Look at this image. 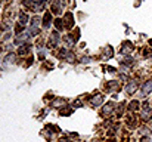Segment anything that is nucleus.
I'll return each mask as SVG.
<instances>
[{"instance_id": "obj_5", "label": "nucleus", "mask_w": 152, "mask_h": 142, "mask_svg": "<svg viewBox=\"0 0 152 142\" xmlns=\"http://www.w3.org/2000/svg\"><path fill=\"white\" fill-rule=\"evenodd\" d=\"M102 102V95H99V96H95V98H92V104L95 105V107H98L99 104Z\"/></svg>"}, {"instance_id": "obj_10", "label": "nucleus", "mask_w": 152, "mask_h": 142, "mask_svg": "<svg viewBox=\"0 0 152 142\" xmlns=\"http://www.w3.org/2000/svg\"><path fill=\"white\" fill-rule=\"evenodd\" d=\"M59 142H68V141H66V139H64V141H62V139H61V141H59Z\"/></svg>"}, {"instance_id": "obj_11", "label": "nucleus", "mask_w": 152, "mask_h": 142, "mask_svg": "<svg viewBox=\"0 0 152 142\" xmlns=\"http://www.w3.org/2000/svg\"><path fill=\"white\" fill-rule=\"evenodd\" d=\"M0 50H1V49H0Z\"/></svg>"}, {"instance_id": "obj_4", "label": "nucleus", "mask_w": 152, "mask_h": 142, "mask_svg": "<svg viewBox=\"0 0 152 142\" xmlns=\"http://www.w3.org/2000/svg\"><path fill=\"white\" fill-rule=\"evenodd\" d=\"M123 46H124V47L121 49V53H127V52H130V50L133 49V47H132V43H130V42H126V43H124Z\"/></svg>"}, {"instance_id": "obj_7", "label": "nucleus", "mask_w": 152, "mask_h": 142, "mask_svg": "<svg viewBox=\"0 0 152 142\" xmlns=\"http://www.w3.org/2000/svg\"><path fill=\"white\" fill-rule=\"evenodd\" d=\"M58 39H59V36H58V33H53V36H52V46H55L56 43H58Z\"/></svg>"}, {"instance_id": "obj_2", "label": "nucleus", "mask_w": 152, "mask_h": 142, "mask_svg": "<svg viewBox=\"0 0 152 142\" xmlns=\"http://www.w3.org/2000/svg\"><path fill=\"white\" fill-rule=\"evenodd\" d=\"M142 118L146 121V120H151L152 118V110L151 108H145V111L142 113Z\"/></svg>"}, {"instance_id": "obj_9", "label": "nucleus", "mask_w": 152, "mask_h": 142, "mask_svg": "<svg viewBox=\"0 0 152 142\" xmlns=\"http://www.w3.org/2000/svg\"><path fill=\"white\" fill-rule=\"evenodd\" d=\"M140 142H151V139H149V138H142Z\"/></svg>"}, {"instance_id": "obj_3", "label": "nucleus", "mask_w": 152, "mask_h": 142, "mask_svg": "<svg viewBox=\"0 0 152 142\" xmlns=\"http://www.w3.org/2000/svg\"><path fill=\"white\" fill-rule=\"evenodd\" d=\"M136 89H137V83H136V82H132V83L127 86V89H126V90H127V93H133Z\"/></svg>"}, {"instance_id": "obj_1", "label": "nucleus", "mask_w": 152, "mask_h": 142, "mask_svg": "<svg viewBox=\"0 0 152 142\" xmlns=\"http://www.w3.org/2000/svg\"><path fill=\"white\" fill-rule=\"evenodd\" d=\"M152 92V82H146L142 88V96H146Z\"/></svg>"}, {"instance_id": "obj_6", "label": "nucleus", "mask_w": 152, "mask_h": 142, "mask_svg": "<svg viewBox=\"0 0 152 142\" xmlns=\"http://www.w3.org/2000/svg\"><path fill=\"white\" fill-rule=\"evenodd\" d=\"M50 21H52V18H50V13L48 12V13L45 15V21H43V22H45V27H49V25H50Z\"/></svg>"}, {"instance_id": "obj_8", "label": "nucleus", "mask_w": 152, "mask_h": 142, "mask_svg": "<svg viewBox=\"0 0 152 142\" xmlns=\"http://www.w3.org/2000/svg\"><path fill=\"white\" fill-rule=\"evenodd\" d=\"M137 105H139V102L137 101H133V102H130V107L129 108L133 111V110H137Z\"/></svg>"}]
</instances>
